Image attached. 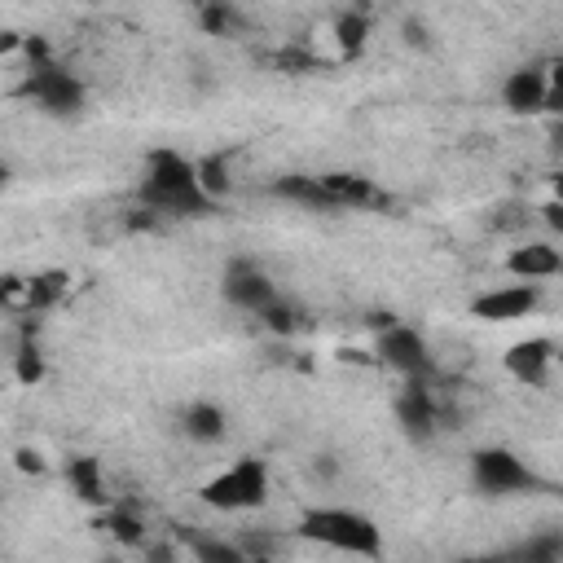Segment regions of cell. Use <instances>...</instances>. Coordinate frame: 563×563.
Returning a JSON list of instances; mask_svg holds the SVG:
<instances>
[{
	"instance_id": "cell-2",
	"label": "cell",
	"mask_w": 563,
	"mask_h": 563,
	"mask_svg": "<svg viewBox=\"0 0 563 563\" xmlns=\"http://www.w3.org/2000/svg\"><path fill=\"white\" fill-rule=\"evenodd\" d=\"M300 537L326 550H339V555H357V559L383 555V528L366 511H352V506H313V511H304Z\"/></svg>"
},
{
	"instance_id": "cell-8",
	"label": "cell",
	"mask_w": 563,
	"mask_h": 563,
	"mask_svg": "<svg viewBox=\"0 0 563 563\" xmlns=\"http://www.w3.org/2000/svg\"><path fill=\"white\" fill-rule=\"evenodd\" d=\"M374 357H379L392 374H401V379H427V374H432L427 339L418 335L414 326H401V322H388V330L374 339Z\"/></svg>"
},
{
	"instance_id": "cell-19",
	"label": "cell",
	"mask_w": 563,
	"mask_h": 563,
	"mask_svg": "<svg viewBox=\"0 0 563 563\" xmlns=\"http://www.w3.org/2000/svg\"><path fill=\"white\" fill-rule=\"evenodd\" d=\"M335 44L344 58H357V53H366L370 44V18L361 14V9H352V14H344L335 22Z\"/></svg>"
},
{
	"instance_id": "cell-28",
	"label": "cell",
	"mask_w": 563,
	"mask_h": 563,
	"mask_svg": "<svg viewBox=\"0 0 563 563\" xmlns=\"http://www.w3.org/2000/svg\"><path fill=\"white\" fill-rule=\"evenodd\" d=\"M14 462H18V471H27V476H40L44 471V458L36 454V449H18Z\"/></svg>"
},
{
	"instance_id": "cell-16",
	"label": "cell",
	"mask_w": 563,
	"mask_h": 563,
	"mask_svg": "<svg viewBox=\"0 0 563 563\" xmlns=\"http://www.w3.org/2000/svg\"><path fill=\"white\" fill-rule=\"evenodd\" d=\"M273 194L286 198V203H300V207H322V212H335V198H330L322 176H308V172H291L282 181H273Z\"/></svg>"
},
{
	"instance_id": "cell-15",
	"label": "cell",
	"mask_w": 563,
	"mask_h": 563,
	"mask_svg": "<svg viewBox=\"0 0 563 563\" xmlns=\"http://www.w3.org/2000/svg\"><path fill=\"white\" fill-rule=\"evenodd\" d=\"M181 432L198 440V445H220L229 436V418L216 401H194L181 410Z\"/></svg>"
},
{
	"instance_id": "cell-12",
	"label": "cell",
	"mask_w": 563,
	"mask_h": 563,
	"mask_svg": "<svg viewBox=\"0 0 563 563\" xmlns=\"http://www.w3.org/2000/svg\"><path fill=\"white\" fill-rule=\"evenodd\" d=\"M555 366V344L550 339H520V344L506 348V374L528 383V388H542Z\"/></svg>"
},
{
	"instance_id": "cell-18",
	"label": "cell",
	"mask_w": 563,
	"mask_h": 563,
	"mask_svg": "<svg viewBox=\"0 0 563 563\" xmlns=\"http://www.w3.org/2000/svg\"><path fill=\"white\" fill-rule=\"evenodd\" d=\"M198 185H203L216 203H225V198L234 194V172H229L225 154H203V159H198Z\"/></svg>"
},
{
	"instance_id": "cell-20",
	"label": "cell",
	"mask_w": 563,
	"mask_h": 563,
	"mask_svg": "<svg viewBox=\"0 0 563 563\" xmlns=\"http://www.w3.org/2000/svg\"><path fill=\"white\" fill-rule=\"evenodd\" d=\"M102 524L110 528V537H115V542H124V546H141V537H146V520H141V515H132V511H124V506L106 511Z\"/></svg>"
},
{
	"instance_id": "cell-21",
	"label": "cell",
	"mask_w": 563,
	"mask_h": 563,
	"mask_svg": "<svg viewBox=\"0 0 563 563\" xmlns=\"http://www.w3.org/2000/svg\"><path fill=\"white\" fill-rule=\"evenodd\" d=\"M14 374H18V383H27V388H36V383L44 379V357H40L36 344H22L14 352Z\"/></svg>"
},
{
	"instance_id": "cell-27",
	"label": "cell",
	"mask_w": 563,
	"mask_h": 563,
	"mask_svg": "<svg viewBox=\"0 0 563 563\" xmlns=\"http://www.w3.org/2000/svg\"><path fill=\"white\" fill-rule=\"evenodd\" d=\"M542 220H546L550 234L563 238V203H559V198H546V203H542Z\"/></svg>"
},
{
	"instance_id": "cell-26",
	"label": "cell",
	"mask_w": 563,
	"mask_h": 563,
	"mask_svg": "<svg viewBox=\"0 0 563 563\" xmlns=\"http://www.w3.org/2000/svg\"><path fill=\"white\" fill-rule=\"evenodd\" d=\"M260 322L269 326L273 335H291V330H295V308H286V304L278 300L273 308H264V313H260Z\"/></svg>"
},
{
	"instance_id": "cell-4",
	"label": "cell",
	"mask_w": 563,
	"mask_h": 563,
	"mask_svg": "<svg viewBox=\"0 0 563 563\" xmlns=\"http://www.w3.org/2000/svg\"><path fill=\"white\" fill-rule=\"evenodd\" d=\"M27 97L53 119H75V115H84V106H88L84 80L66 71L58 58L27 66Z\"/></svg>"
},
{
	"instance_id": "cell-7",
	"label": "cell",
	"mask_w": 563,
	"mask_h": 563,
	"mask_svg": "<svg viewBox=\"0 0 563 563\" xmlns=\"http://www.w3.org/2000/svg\"><path fill=\"white\" fill-rule=\"evenodd\" d=\"M542 308V282H506V286H493L471 300V317L476 322H489V326H511V322H524Z\"/></svg>"
},
{
	"instance_id": "cell-17",
	"label": "cell",
	"mask_w": 563,
	"mask_h": 563,
	"mask_svg": "<svg viewBox=\"0 0 563 563\" xmlns=\"http://www.w3.org/2000/svg\"><path fill=\"white\" fill-rule=\"evenodd\" d=\"M66 295V273L62 269H44L36 278L22 282V304H27V313H49V308H58Z\"/></svg>"
},
{
	"instance_id": "cell-29",
	"label": "cell",
	"mask_w": 563,
	"mask_h": 563,
	"mask_svg": "<svg viewBox=\"0 0 563 563\" xmlns=\"http://www.w3.org/2000/svg\"><path fill=\"white\" fill-rule=\"evenodd\" d=\"M550 146L563 154V119H555V128H550Z\"/></svg>"
},
{
	"instance_id": "cell-25",
	"label": "cell",
	"mask_w": 563,
	"mask_h": 563,
	"mask_svg": "<svg viewBox=\"0 0 563 563\" xmlns=\"http://www.w3.org/2000/svg\"><path fill=\"white\" fill-rule=\"evenodd\" d=\"M550 71V93H546V115L563 119V58H555L546 66Z\"/></svg>"
},
{
	"instance_id": "cell-11",
	"label": "cell",
	"mask_w": 563,
	"mask_h": 563,
	"mask_svg": "<svg viewBox=\"0 0 563 563\" xmlns=\"http://www.w3.org/2000/svg\"><path fill=\"white\" fill-rule=\"evenodd\" d=\"M506 273L520 282H550L563 278V251L555 242H520V247L506 251Z\"/></svg>"
},
{
	"instance_id": "cell-22",
	"label": "cell",
	"mask_w": 563,
	"mask_h": 563,
	"mask_svg": "<svg viewBox=\"0 0 563 563\" xmlns=\"http://www.w3.org/2000/svg\"><path fill=\"white\" fill-rule=\"evenodd\" d=\"M520 559H533V563H546V559H563V533H542L533 542H524L515 550Z\"/></svg>"
},
{
	"instance_id": "cell-23",
	"label": "cell",
	"mask_w": 563,
	"mask_h": 563,
	"mask_svg": "<svg viewBox=\"0 0 563 563\" xmlns=\"http://www.w3.org/2000/svg\"><path fill=\"white\" fill-rule=\"evenodd\" d=\"M194 559H203V563H247V550L225 546V542H194Z\"/></svg>"
},
{
	"instance_id": "cell-24",
	"label": "cell",
	"mask_w": 563,
	"mask_h": 563,
	"mask_svg": "<svg viewBox=\"0 0 563 563\" xmlns=\"http://www.w3.org/2000/svg\"><path fill=\"white\" fill-rule=\"evenodd\" d=\"M203 27L212 31V36H229V27H234V14L225 9V0H212V5H203Z\"/></svg>"
},
{
	"instance_id": "cell-14",
	"label": "cell",
	"mask_w": 563,
	"mask_h": 563,
	"mask_svg": "<svg viewBox=\"0 0 563 563\" xmlns=\"http://www.w3.org/2000/svg\"><path fill=\"white\" fill-rule=\"evenodd\" d=\"M62 476H66V489H71L84 506H106V471H102V462H97L93 454L66 458Z\"/></svg>"
},
{
	"instance_id": "cell-3",
	"label": "cell",
	"mask_w": 563,
	"mask_h": 563,
	"mask_svg": "<svg viewBox=\"0 0 563 563\" xmlns=\"http://www.w3.org/2000/svg\"><path fill=\"white\" fill-rule=\"evenodd\" d=\"M203 502L212 511H225V515H242V511H260L273 493V480H269V467L260 458H238L229 462L225 471H216L212 480L203 484Z\"/></svg>"
},
{
	"instance_id": "cell-13",
	"label": "cell",
	"mask_w": 563,
	"mask_h": 563,
	"mask_svg": "<svg viewBox=\"0 0 563 563\" xmlns=\"http://www.w3.org/2000/svg\"><path fill=\"white\" fill-rule=\"evenodd\" d=\"M330 198H335V212H361V207H374L383 203L379 185L370 176H357V172H322Z\"/></svg>"
},
{
	"instance_id": "cell-10",
	"label": "cell",
	"mask_w": 563,
	"mask_h": 563,
	"mask_svg": "<svg viewBox=\"0 0 563 563\" xmlns=\"http://www.w3.org/2000/svg\"><path fill=\"white\" fill-rule=\"evenodd\" d=\"M546 93H550L546 66H520L502 80V106L511 115H546Z\"/></svg>"
},
{
	"instance_id": "cell-6",
	"label": "cell",
	"mask_w": 563,
	"mask_h": 563,
	"mask_svg": "<svg viewBox=\"0 0 563 563\" xmlns=\"http://www.w3.org/2000/svg\"><path fill=\"white\" fill-rule=\"evenodd\" d=\"M220 295H225L229 308H238V313H247V317H260L264 308H273L282 300L278 282H273L269 273H264L256 260H247V256L225 264V273H220Z\"/></svg>"
},
{
	"instance_id": "cell-1",
	"label": "cell",
	"mask_w": 563,
	"mask_h": 563,
	"mask_svg": "<svg viewBox=\"0 0 563 563\" xmlns=\"http://www.w3.org/2000/svg\"><path fill=\"white\" fill-rule=\"evenodd\" d=\"M141 207L159 216H212L216 198L198 185V159H185L176 150H150L141 172Z\"/></svg>"
},
{
	"instance_id": "cell-5",
	"label": "cell",
	"mask_w": 563,
	"mask_h": 563,
	"mask_svg": "<svg viewBox=\"0 0 563 563\" xmlns=\"http://www.w3.org/2000/svg\"><path fill=\"white\" fill-rule=\"evenodd\" d=\"M471 484H476L484 498H520V493L537 489V476L515 449L493 445L471 458Z\"/></svg>"
},
{
	"instance_id": "cell-9",
	"label": "cell",
	"mask_w": 563,
	"mask_h": 563,
	"mask_svg": "<svg viewBox=\"0 0 563 563\" xmlns=\"http://www.w3.org/2000/svg\"><path fill=\"white\" fill-rule=\"evenodd\" d=\"M392 410H396V423H401V432L410 436V440H432V436H436L440 410H436L432 392L423 388V379H405V388L396 392Z\"/></svg>"
}]
</instances>
